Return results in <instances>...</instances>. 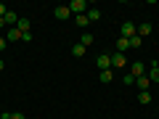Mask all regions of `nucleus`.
<instances>
[{
  "mask_svg": "<svg viewBox=\"0 0 159 119\" xmlns=\"http://www.w3.org/2000/svg\"><path fill=\"white\" fill-rule=\"evenodd\" d=\"M157 111H159V103H157Z\"/></svg>",
  "mask_w": 159,
  "mask_h": 119,
  "instance_id": "27",
  "label": "nucleus"
},
{
  "mask_svg": "<svg viewBox=\"0 0 159 119\" xmlns=\"http://www.w3.org/2000/svg\"><path fill=\"white\" fill-rule=\"evenodd\" d=\"M16 29H19V32H29V19H19V24H16Z\"/></svg>",
  "mask_w": 159,
  "mask_h": 119,
  "instance_id": "19",
  "label": "nucleus"
},
{
  "mask_svg": "<svg viewBox=\"0 0 159 119\" xmlns=\"http://www.w3.org/2000/svg\"><path fill=\"white\" fill-rule=\"evenodd\" d=\"M85 53H88V48L82 45V42H77V45H72V56H74V58H82Z\"/></svg>",
  "mask_w": 159,
  "mask_h": 119,
  "instance_id": "9",
  "label": "nucleus"
},
{
  "mask_svg": "<svg viewBox=\"0 0 159 119\" xmlns=\"http://www.w3.org/2000/svg\"><path fill=\"white\" fill-rule=\"evenodd\" d=\"M125 66H127V58H125V53L114 51V53H111V69L117 72V69H125Z\"/></svg>",
  "mask_w": 159,
  "mask_h": 119,
  "instance_id": "2",
  "label": "nucleus"
},
{
  "mask_svg": "<svg viewBox=\"0 0 159 119\" xmlns=\"http://www.w3.org/2000/svg\"><path fill=\"white\" fill-rule=\"evenodd\" d=\"M130 74H133V77H143V74H146V69H143V61L130 64Z\"/></svg>",
  "mask_w": 159,
  "mask_h": 119,
  "instance_id": "7",
  "label": "nucleus"
},
{
  "mask_svg": "<svg viewBox=\"0 0 159 119\" xmlns=\"http://www.w3.org/2000/svg\"><path fill=\"white\" fill-rule=\"evenodd\" d=\"M151 32H154V27H151V24H148V21H143L141 27H135V34H138V37H141V40L146 37V34H151Z\"/></svg>",
  "mask_w": 159,
  "mask_h": 119,
  "instance_id": "6",
  "label": "nucleus"
},
{
  "mask_svg": "<svg viewBox=\"0 0 159 119\" xmlns=\"http://www.w3.org/2000/svg\"><path fill=\"white\" fill-rule=\"evenodd\" d=\"M146 77L151 79V82H159V64H157V61H151V72H148Z\"/></svg>",
  "mask_w": 159,
  "mask_h": 119,
  "instance_id": "11",
  "label": "nucleus"
},
{
  "mask_svg": "<svg viewBox=\"0 0 159 119\" xmlns=\"http://www.w3.org/2000/svg\"><path fill=\"white\" fill-rule=\"evenodd\" d=\"M127 48H130V40H127V37H119V40H117V51H119V53H125Z\"/></svg>",
  "mask_w": 159,
  "mask_h": 119,
  "instance_id": "15",
  "label": "nucleus"
},
{
  "mask_svg": "<svg viewBox=\"0 0 159 119\" xmlns=\"http://www.w3.org/2000/svg\"><path fill=\"white\" fill-rule=\"evenodd\" d=\"M88 8H90V3H88V0H72V3H69V11H72L74 16L88 13Z\"/></svg>",
  "mask_w": 159,
  "mask_h": 119,
  "instance_id": "1",
  "label": "nucleus"
},
{
  "mask_svg": "<svg viewBox=\"0 0 159 119\" xmlns=\"http://www.w3.org/2000/svg\"><path fill=\"white\" fill-rule=\"evenodd\" d=\"M0 119H11V111H3V114H0Z\"/></svg>",
  "mask_w": 159,
  "mask_h": 119,
  "instance_id": "25",
  "label": "nucleus"
},
{
  "mask_svg": "<svg viewBox=\"0 0 159 119\" xmlns=\"http://www.w3.org/2000/svg\"><path fill=\"white\" fill-rule=\"evenodd\" d=\"M11 119H27V117H24V114H13V111H11Z\"/></svg>",
  "mask_w": 159,
  "mask_h": 119,
  "instance_id": "23",
  "label": "nucleus"
},
{
  "mask_svg": "<svg viewBox=\"0 0 159 119\" xmlns=\"http://www.w3.org/2000/svg\"><path fill=\"white\" fill-rule=\"evenodd\" d=\"M111 79H114V69H106V72H101V82H103V85H109Z\"/></svg>",
  "mask_w": 159,
  "mask_h": 119,
  "instance_id": "17",
  "label": "nucleus"
},
{
  "mask_svg": "<svg viewBox=\"0 0 159 119\" xmlns=\"http://www.w3.org/2000/svg\"><path fill=\"white\" fill-rule=\"evenodd\" d=\"M135 85H138V90H148V85H151V79L143 74V77H135Z\"/></svg>",
  "mask_w": 159,
  "mask_h": 119,
  "instance_id": "12",
  "label": "nucleus"
},
{
  "mask_svg": "<svg viewBox=\"0 0 159 119\" xmlns=\"http://www.w3.org/2000/svg\"><path fill=\"white\" fill-rule=\"evenodd\" d=\"M141 42H143V40L138 37V34H133V37H130V48H141Z\"/></svg>",
  "mask_w": 159,
  "mask_h": 119,
  "instance_id": "20",
  "label": "nucleus"
},
{
  "mask_svg": "<svg viewBox=\"0 0 159 119\" xmlns=\"http://www.w3.org/2000/svg\"><path fill=\"white\" fill-rule=\"evenodd\" d=\"M133 34H135V24H133V21H125V24H122V37L130 40Z\"/></svg>",
  "mask_w": 159,
  "mask_h": 119,
  "instance_id": "8",
  "label": "nucleus"
},
{
  "mask_svg": "<svg viewBox=\"0 0 159 119\" xmlns=\"http://www.w3.org/2000/svg\"><path fill=\"white\" fill-rule=\"evenodd\" d=\"M85 16H88V21H98V19H101V11H98V8H88V13H85Z\"/></svg>",
  "mask_w": 159,
  "mask_h": 119,
  "instance_id": "14",
  "label": "nucleus"
},
{
  "mask_svg": "<svg viewBox=\"0 0 159 119\" xmlns=\"http://www.w3.org/2000/svg\"><path fill=\"white\" fill-rule=\"evenodd\" d=\"M125 85H135V77H133V74H130V72H127V74H125Z\"/></svg>",
  "mask_w": 159,
  "mask_h": 119,
  "instance_id": "21",
  "label": "nucleus"
},
{
  "mask_svg": "<svg viewBox=\"0 0 159 119\" xmlns=\"http://www.w3.org/2000/svg\"><path fill=\"white\" fill-rule=\"evenodd\" d=\"M3 69H6V61H3V58H0V72H3Z\"/></svg>",
  "mask_w": 159,
  "mask_h": 119,
  "instance_id": "26",
  "label": "nucleus"
},
{
  "mask_svg": "<svg viewBox=\"0 0 159 119\" xmlns=\"http://www.w3.org/2000/svg\"><path fill=\"white\" fill-rule=\"evenodd\" d=\"M6 45H8V42H6V37H0V51H6Z\"/></svg>",
  "mask_w": 159,
  "mask_h": 119,
  "instance_id": "24",
  "label": "nucleus"
},
{
  "mask_svg": "<svg viewBox=\"0 0 159 119\" xmlns=\"http://www.w3.org/2000/svg\"><path fill=\"white\" fill-rule=\"evenodd\" d=\"M3 19H6V24H8V27H16V24H19V16H16V11H11V8H8V13H6Z\"/></svg>",
  "mask_w": 159,
  "mask_h": 119,
  "instance_id": "10",
  "label": "nucleus"
},
{
  "mask_svg": "<svg viewBox=\"0 0 159 119\" xmlns=\"http://www.w3.org/2000/svg\"><path fill=\"white\" fill-rule=\"evenodd\" d=\"M74 24H77L80 29H88V27H90V21H88V16H85V13H80V16H74Z\"/></svg>",
  "mask_w": 159,
  "mask_h": 119,
  "instance_id": "13",
  "label": "nucleus"
},
{
  "mask_svg": "<svg viewBox=\"0 0 159 119\" xmlns=\"http://www.w3.org/2000/svg\"><path fill=\"white\" fill-rule=\"evenodd\" d=\"M96 64H98V69H101V72L111 69V53H101V56L96 58Z\"/></svg>",
  "mask_w": 159,
  "mask_h": 119,
  "instance_id": "3",
  "label": "nucleus"
},
{
  "mask_svg": "<svg viewBox=\"0 0 159 119\" xmlns=\"http://www.w3.org/2000/svg\"><path fill=\"white\" fill-rule=\"evenodd\" d=\"M6 13H8V6H3V3H0V19L6 16Z\"/></svg>",
  "mask_w": 159,
  "mask_h": 119,
  "instance_id": "22",
  "label": "nucleus"
},
{
  "mask_svg": "<svg viewBox=\"0 0 159 119\" xmlns=\"http://www.w3.org/2000/svg\"><path fill=\"white\" fill-rule=\"evenodd\" d=\"M80 42H82L85 48H88V45H93V34H90V32H82V34H80Z\"/></svg>",
  "mask_w": 159,
  "mask_h": 119,
  "instance_id": "18",
  "label": "nucleus"
},
{
  "mask_svg": "<svg viewBox=\"0 0 159 119\" xmlns=\"http://www.w3.org/2000/svg\"><path fill=\"white\" fill-rule=\"evenodd\" d=\"M3 37H6V42H16V40H21V32H19L16 27H8Z\"/></svg>",
  "mask_w": 159,
  "mask_h": 119,
  "instance_id": "4",
  "label": "nucleus"
},
{
  "mask_svg": "<svg viewBox=\"0 0 159 119\" xmlns=\"http://www.w3.org/2000/svg\"><path fill=\"white\" fill-rule=\"evenodd\" d=\"M138 103H143V106L151 103V93H148V90H141V93H138Z\"/></svg>",
  "mask_w": 159,
  "mask_h": 119,
  "instance_id": "16",
  "label": "nucleus"
},
{
  "mask_svg": "<svg viewBox=\"0 0 159 119\" xmlns=\"http://www.w3.org/2000/svg\"><path fill=\"white\" fill-rule=\"evenodd\" d=\"M53 16H56L58 21H66V19L72 16V11H69V6H58L56 11H53Z\"/></svg>",
  "mask_w": 159,
  "mask_h": 119,
  "instance_id": "5",
  "label": "nucleus"
}]
</instances>
